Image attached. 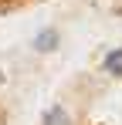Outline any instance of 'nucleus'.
Returning a JSON list of instances; mask_svg holds the SVG:
<instances>
[{"label":"nucleus","instance_id":"obj_2","mask_svg":"<svg viewBox=\"0 0 122 125\" xmlns=\"http://www.w3.org/2000/svg\"><path fill=\"white\" fill-rule=\"evenodd\" d=\"M54 41H58V34H54V31H44L37 41H34V47H37V51H48V47H54Z\"/></svg>","mask_w":122,"mask_h":125},{"label":"nucleus","instance_id":"obj_1","mask_svg":"<svg viewBox=\"0 0 122 125\" xmlns=\"http://www.w3.org/2000/svg\"><path fill=\"white\" fill-rule=\"evenodd\" d=\"M105 68H109L112 74H119V78H122V51H112V54L105 58Z\"/></svg>","mask_w":122,"mask_h":125},{"label":"nucleus","instance_id":"obj_3","mask_svg":"<svg viewBox=\"0 0 122 125\" xmlns=\"http://www.w3.org/2000/svg\"><path fill=\"white\" fill-rule=\"evenodd\" d=\"M44 125H68V115H64L61 108H51L48 118H44Z\"/></svg>","mask_w":122,"mask_h":125},{"label":"nucleus","instance_id":"obj_4","mask_svg":"<svg viewBox=\"0 0 122 125\" xmlns=\"http://www.w3.org/2000/svg\"><path fill=\"white\" fill-rule=\"evenodd\" d=\"M0 84H3V74H0Z\"/></svg>","mask_w":122,"mask_h":125}]
</instances>
